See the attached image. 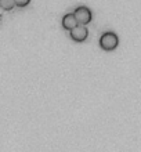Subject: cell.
Here are the masks:
<instances>
[{
    "label": "cell",
    "instance_id": "6",
    "mask_svg": "<svg viewBox=\"0 0 141 152\" xmlns=\"http://www.w3.org/2000/svg\"><path fill=\"white\" fill-rule=\"evenodd\" d=\"M14 1H15V6H18V7H26L31 3V0H14Z\"/></svg>",
    "mask_w": 141,
    "mask_h": 152
},
{
    "label": "cell",
    "instance_id": "2",
    "mask_svg": "<svg viewBox=\"0 0 141 152\" xmlns=\"http://www.w3.org/2000/svg\"><path fill=\"white\" fill-rule=\"evenodd\" d=\"M73 17L76 20L77 25H87L91 22V11H90L89 7H85V6H80V7H76L75 12H73Z\"/></svg>",
    "mask_w": 141,
    "mask_h": 152
},
{
    "label": "cell",
    "instance_id": "3",
    "mask_svg": "<svg viewBox=\"0 0 141 152\" xmlns=\"http://www.w3.org/2000/svg\"><path fill=\"white\" fill-rule=\"evenodd\" d=\"M69 35H71V39L73 42H77V43H82V42H85L89 36V31L86 28L85 25H76L73 29L69 31Z\"/></svg>",
    "mask_w": 141,
    "mask_h": 152
},
{
    "label": "cell",
    "instance_id": "4",
    "mask_svg": "<svg viewBox=\"0 0 141 152\" xmlns=\"http://www.w3.org/2000/svg\"><path fill=\"white\" fill-rule=\"evenodd\" d=\"M76 25H77V22H76V20H75L73 14H65V15L62 17V28H64L65 31H71V29H73Z\"/></svg>",
    "mask_w": 141,
    "mask_h": 152
},
{
    "label": "cell",
    "instance_id": "5",
    "mask_svg": "<svg viewBox=\"0 0 141 152\" xmlns=\"http://www.w3.org/2000/svg\"><path fill=\"white\" fill-rule=\"evenodd\" d=\"M0 7L6 11H11L15 7V1L14 0H0Z\"/></svg>",
    "mask_w": 141,
    "mask_h": 152
},
{
    "label": "cell",
    "instance_id": "1",
    "mask_svg": "<svg viewBox=\"0 0 141 152\" xmlns=\"http://www.w3.org/2000/svg\"><path fill=\"white\" fill-rule=\"evenodd\" d=\"M119 44V39H118L116 33L113 32H105L102 36L100 37V47L105 51H112L118 47Z\"/></svg>",
    "mask_w": 141,
    "mask_h": 152
}]
</instances>
